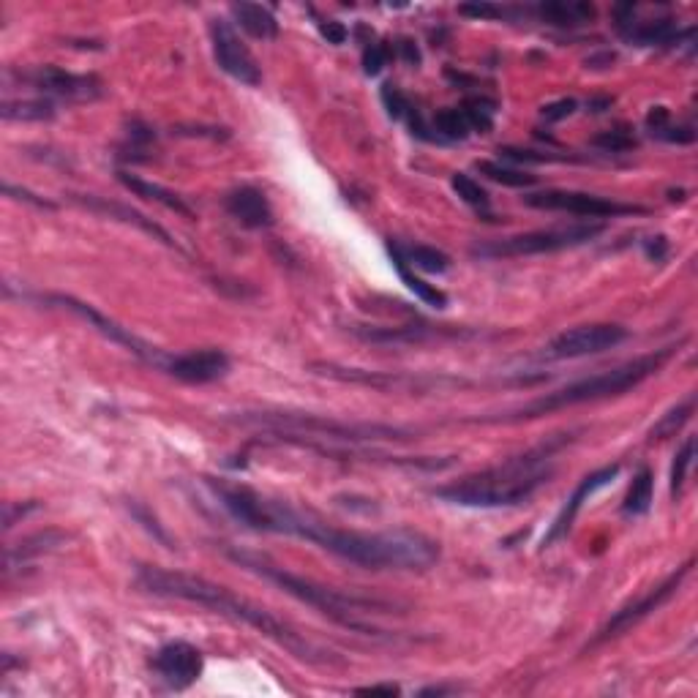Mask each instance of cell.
<instances>
[{
	"mask_svg": "<svg viewBox=\"0 0 698 698\" xmlns=\"http://www.w3.org/2000/svg\"><path fill=\"white\" fill-rule=\"evenodd\" d=\"M693 570V562H688V565H682V568L677 570V573H671L669 579L663 581L660 587H655L652 592H647L644 598L636 600V603H630V606H625V609H619L614 617L600 628V633L595 636V641H592V647H598V644H603V641H611L617 639V636H622L625 630H630L633 625H639L641 619H647L649 614H655V611L660 609V606H666L674 595L679 592V587H682V581L688 579V573Z\"/></svg>",
	"mask_w": 698,
	"mask_h": 698,
	"instance_id": "obj_12",
	"label": "cell"
},
{
	"mask_svg": "<svg viewBox=\"0 0 698 698\" xmlns=\"http://www.w3.org/2000/svg\"><path fill=\"white\" fill-rule=\"evenodd\" d=\"M459 14L472 17V20H499L508 14V9H502L497 3H461Z\"/></svg>",
	"mask_w": 698,
	"mask_h": 698,
	"instance_id": "obj_38",
	"label": "cell"
},
{
	"mask_svg": "<svg viewBox=\"0 0 698 698\" xmlns=\"http://www.w3.org/2000/svg\"><path fill=\"white\" fill-rule=\"evenodd\" d=\"M164 369L170 377L186 385H208V382L227 377L230 355L224 349H200V352H186L180 358H172Z\"/></svg>",
	"mask_w": 698,
	"mask_h": 698,
	"instance_id": "obj_17",
	"label": "cell"
},
{
	"mask_svg": "<svg viewBox=\"0 0 698 698\" xmlns=\"http://www.w3.org/2000/svg\"><path fill=\"white\" fill-rule=\"evenodd\" d=\"M679 349V344H669V347H660L655 352H647V355H639V358L622 363L617 369L603 371V374H592L587 379H579V382H570L565 388L554 390V393H546L540 399L529 401L516 412H510L508 423H516V420H532L543 418V415H551V412H559V409L576 407V404H589V401H603L614 399V396H625L628 390L639 388L641 382H647L649 377H655Z\"/></svg>",
	"mask_w": 698,
	"mask_h": 698,
	"instance_id": "obj_5",
	"label": "cell"
},
{
	"mask_svg": "<svg viewBox=\"0 0 698 698\" xmlns=\"http://www.w3.org/2000/svg\"><path fill=\"white\" fill-rule=\"evenodd\" d=\"M232 14H235L240 30H246L251 39L270 41L279 36V20L273 17V11L260 3H235Z\"/></svg>",
	"mask_w": 698,
	"mask_h": 698,
	"instance_id": "obj_23",
	"label": "cell"
},
{
	"mask_svg": "<svg viewBox=\"0 0 698 698\" xmlns=\"http://www.w3.org/2000/svg\"><path fill=\"white\" fill-rule=\"evenodd\" d=\"M576 99H559V101H551V104H546L543 110H540V115H543V120L546 123H559V120L570 118L573 112H576Z\"/></svg>",
	"mask_w": 698,
	"mask_h": 698,
	"instance_id": "obj_39",
	"label": "cell"
},
{
	"mask_svg": "<svg viewBox=\"0 0 698 698\" xmlns=\"http://www.w3.org/2000/svg\"><path fill=\"white\" fill-rule=\"evenodd\" d=\"M388 60L390 50L385 44H369V47L363 50V71H366L369 77H377L379 71L388 66Z\"/></svg>",
	"mask_w": 698,
	"mask_h": 698,
	"instance_id": "obj_37",
	"label": "cell"
},
{
	"mask_svg": "<svg viewBox=\"0 0 698 698\" xmlns=\"http://www.w3.org/2000/svg\"><path fill=\"white\" fill-rule=\"evenodd\" d=\"M3 77H17L22 85L41 93V99L66 101V104H88L104 96V82L96 74H74L58 66H33V69H6Z\"/></svg>",
	"mask_w": 698,
	"mask_h": 698,
	"instance_id": "obj_8",
	"label": "cell"
},
{
	"mask_svg": "<svg viewBox=\"0 0 698 698\" xmlns=\"http://www.w3.org/2000/svg\"><path fill=\"white\" fill-rule=\"evenodd\" d=\"M69 538L66 532H58V529H47V532H36V535H30V538H25L22 543H17V546H9L6 549V562H3V573L9 576L11 570L20 568V565H25V562H30V559L41 557V554H50V551H55L63 543V540Z\"/></svg>",
	"mask_w": 698,
	"mask_h": 698,
	"instance_id": "obj_21",
	"label": "cell"
},
{
	"mask_svg": "<svg viewBox=\"0 0 698 698\" xmlns=\"http://www.w3.org/2000/svg\"><path fill=\"white\" fill-rule=\"evenodd\" d=\"M210 41H213V55H216V63L224 74H230L232 80L243 82L249 88H257L262 82V71L257 58L251 55V50L240 41V36L235 33L227 20H213L210 22Z\"/></svg>",
	"mask_w": 698,
	"mask_h": 698,
	"instance_id": "obj_13",
	"label": "cell"
},
{
	"mask_svg": "<svg viewBox=\"0 0 698 698\" xmlns=\"http://www.w3.org/2000/svg\"><path fill=\"white\" fill-rule=\"evenodd\" d=\"M118 180L123 189H129L131 194H137V197H142V200H150V202H159L161 208L172 210V213H178V216H183V219H194V208H191L189 202L183 200L180 194H175V191L164 189V186H159V183H150V180L140 178V175H131V172H118Z\"/></svg>",
	"mask_w": 698,
	"mask_h": 698,
	"instance_id": "obj_20",
	"label": "cell"
},
{
	"mask_svg": "<svg viewBox=\"0 0 698 698\" xmlns=\"http://www.w3.org/2000/svg\"><path fill=\"white\" fill-rule=\"evenodd\" d=\"M137 587L145 589L148 595L167 600H186L202 609H210L213 614L230 617L232 622H243L257 633H262L265 639L276 641L279 647H284L290 655L309 663H325L330 660V652H325L317 644H311L306 636H300L298 630L292 628L290 622L279 619L273 611L262 609L251 600L240 598L227 587H219L213 581L202 579V576H191V573H180V570H164V568H140L137 570Z\"/></svg>",
	"mask_w": 698,
	"mask_h": 698,
	"instance_id": "obj_2",
	"label": "cell"
},
{
	"mask_svg": "<svg viewBox=\"0 0 698 698\" xmlns=\"http://www.w3.org/2000/svg\"><path fill=\"white\" fill-rule=\"evenodd\" d=\"M647 126L652 134L660 129H666V126H669V110H666V107H652V112L647 115Z\"/></svg>",
	"mask_w": 698,
	"mask_h": 698,
	"instance_id": "obj_44",
	"label": "cell"
},
{
	"mask_svg": "<svg viewBox=\"0 0 698 698\" xmlns=\"http://www.w3.org/2000/svg\"><path fill=\"white\" fill-rule=\"evenodd\" d=\"M524 202L529 208L559 210V213H573V216H584V219H619V216H644L647 213V208H641V205L606 200V197L587 194V191L549 189L527 194Z\"/></svg>",
	"mask_w": 698,
	"mask_h": 698,
	"instance_id": "obj_9",
	"label": "cell"
},
{
	"mask_svg": "<svg viewBox=\"0 0 698 698\" xmlns=\"http://www.w3.org/2000/svg\"><path fill=\"white\" fill-rule=\"evenodd\" d=\"M652 497H655V478L647 467H641L636 472V478L630 483L628 497H625V516H644L652 508Z\"/></svg>",
	"mask_w": 698,
	"mask_h": 698,
	"instance_id": "obj_25",
	"label": "cell"
},
{
	"mask_svg": "<svg viewBox=\"0 0 698 698\" xmlns=\"http://www.w3.org/2000/svg\"><path fill=\"white\" fill-rule=\"evenodd\" d=\"M540 20L554 28H579L587 25L595 17V6L589 3H565V0H551V3H540L535 9Z\"/></svg>",
	"mask_w": 698,
	"mask_h": 698,
	"instance_id": "obj_24",
	"label": "cell"
},
{
	"mask_svg": "<svg viewBox=\"0 0 698 698\" xmlns=\"http://www.w3.org/2000/svg\"><path fill=\"white\" fill-rule=\"evenodd\" d=\"M614 25H617L619 36L633 44V47H669L677 44L679 30L674 20H636V6L633 3H622L614 9Z\"/></svg>",
	"mask_w": 698,
	"mask_h": 698,
	"instance_id": "obj_15",
	"label": "cell"
},
{
	"mask_svg": "<svg viewBox=\"0 0 698 698\" xmlns=\"http://www.w3.org/2000/svg\"><path fill=\"white\" fill-rule=\"evenodd\" d=\"M129 513H131V516H134V519L140 521L142 527L148 529L150 535H153V538L159 540V543H164L167 549H175V543H172L170 532H167V529L161 527L159 519H156V516H150V510L145 508V505H140V502H129Z\"/></svg>",
	"mask_w": 698,
	"mask_h": 698,
	"instance_id": "obj_35",
	"label": "cell"
},
{
	"mask_svg": "<svg viewBox=\"0 0 698 698\" xmlns=\"http://www.w3.org/2000/svg\"><path fill=\"white\" fill-rule=\"evenodd\" d=\"M565 445H568V437L549 439L521 456L502 461L497 467L442 486L437 489V497L450 505H461V508H508V505L527 502L543 483H549V461Z\"/></svg>",
	"mask_w": 698,
	"mask_h": 698,
	"instance_id": "obj_3",
	"label": "cell"
},
{
	"mask_svg": "<svg viewBox=\"0 0 698 698\" xmlns=\"http://www.w3.org/2000/svg\"><path fill=\"white\" fill-rule=\"evenodd\" d=\"M478 172L486 175L494 183H502V186H510V189H527V186H535L538 178L529 175L524 170H516V167H502L499 161H478Z\"/></svg>",
	"mask_w": 698,
	"mask_h": 698,
	"instance_id": "obj_29",
	"label": "cell"
},
{
	"mask_svg": "<svg viewBox=\"0 0 698 698\" xmlns=\"http://www.w3.org/2000/svg\"><path fill=\"white\" fill-rule=\"evenodd\" d=\"M592 148L603 150V153H628V150L636 148V137L630 134V129H609L598 134L592 140Z\"/></svg>",
	"mask_w": 698,
	"mask_h": 698,
	"instance_id": "obj_34",
	"label": "cell"
},
{
	"mask_svg": "<svg viewBox=\"0 0 698 698\" xmlns=\"http://www.w3.org/2000/svg\"><path fill=\"white\" fill-rule=\"evenodd\" d=\"M39 505L36 502H25V505H14V502H6V508H3V527L11 529L14 524H17V519H25L30 510H36Z\"/></svg>",
	"mask_w": 698,
	"mask_h": 698,
	"instance_id": "obj_42",
	"label": "cell"
},
{
	"mask_svg": "<svg viewBox=\"0 0 698 698\" xmlns=\"http://www.w3.org/2000/svg\"><path fill=\"white\" fill-rule=\"evenodd\" d=\"M379 96H382V104H385L390 118H407L409 110H412V107H409V99L396 85H382V93H379Z\"/></svg>",
	"mask_w": 698,
	"mask_h": 698,
	"instance_id": "obj_36",
	"label": "cell"
},
{
	"mask_svg": "<svg viewBox=\"0 0 698 698\" xmlns=\"http://www.w3.org/2000/svg\"><path fill=\"white\" fill-rule=\"evenodd\" d=\"M431 129H434V134H437V140H467L469 137V123L467 118H464V112L461 110H453V107H448V110H439L437 115H434V120H431Z\"/></svg>",
	"mask_w": 698,
	"mask_h": 698,
	"instance_id": "obj_30",
	"label": "cell"
},
{
	"mask_svg": "<svg viewBox=\"0 0 698 698\" xmlns=\"http://www.w3.org/2000/svg\"><path fill=\"white\" fill-rule=\"evenodd\" d=\"M3 191H6V197H11V200H20V202H30V205H36V208H47V210H55L58 205L52 200H44V197H36L33 191L28 189H20V186H11V183H6L3 186Z\"/></svg>",
	"mask_w": 698,
	"mask_h": 698,
	"instance_id": "obj_40",
	"label": "cell"
},
{
	"mask_svg": "<svg viewBox=\"0 0 698 698\" xmlns=\"http://www.w3.org/2000/svg\"><path fill=\"white\" fill-rule=\"evenodd\" d=\"M461 112H464V118H467L469 129L472 131L489 134V131L494 129V112H497V104H494L491 99H483V96H478V99H467L464 101V107H461Z\"/></svg>",
	"mask_w": 698,
	"mask_h": 698,
	"instance_id": "obj_31",
	"label": "cell"
},
{
	"mask_svg": "<svg viewBox=\"0 0 698 698\" xmlns=\"http://www.w3.org/2000/svg\"><path fill=\"white\" fill-rule=\"evenodd\" d=\"M401 254L409 262V268H418L423 273H448L450 270V257L434 246H409V249H401Z\"/></svg>",
	"mask_w": 698,
	"mask_h": 698,
	"instance_id": "obj_28",
	"label": "cell"
},
{
	"mask_svg": "<svg viewBox=\"0 0 698 698\" xmlns=\"http://www.w3.org/2000/svg\"><path fill=\"white\" fill-rule=\"evenodd\" d=\"M41 303H47V306H58V309H66L71 311V314H77L80 320H85L90 325V328H96L104 336V339H110L112 344H120L123 349H129L131 355H137L140 360H145V363H153V366H161V355L156 352V349H150L148 344L142 339H137L134 333H129V330L123 328V325H118L115 320H110L107 314H101L96 306H90V303H85V300H77L74 295H60V292H52V295H39Z\"/></svg>",
	"mask_w": 698,
	"mask_h": 698,
	"instance_id": "obj_10",
	"label": "cell"
},
{
	"mask_svg": "<svg viewBox=\"0 0 698 698\" xmlns=\"http://www.w3.org/2000/svg\"><path fill=\"white\" fill-rule=\"evenodd\" d=\"M355 693H358V696H379V693H382V696H399L401 690L396 688V685H369V688H358Z\"/></svg>",
	"mask_w": 698,
	"mask_h": 698,
	"instance_id": "obj_47",
	"label": "cell"
},
{
	"mask_svg": "<svg viewBox=\"0 0 698 698\" xmlns=\"http://www.w3.org/2000/svg\"><path fill=\"white\" fill-rule=\"evenodd\" d=\"M693 459H696V439L688 437L685 445L679 448V453L674 456V464H671V497L679 499L682 489H685V480H688V469L693 467Z\"/></svg>",
	"mask_w": 698,
	"mask_h": 698,
	"instance_id": "obj_32",
	"label": "cell"
},
{
	"mask_svg": "<svg viewBox=\"0 0 698 698\" xmlns=\"http://www.w3.org/2000/svg\"><path fill=\"white\" fill-rule=\"evenodd\" d=\"M693 409H696V393H690L688 399L685 401H679L677 407H671L663 418L652 426V431H649V439L655 442V439H669V437H674L685 423L690 420V415H693Z\"/></svg>",
	"mask_w": 698,
	"mask_h": 698,
	"instance_id": "obj_27",
	"label": "cell"
},
{
	"mask_svg": "<svg viewBox=\"0 0 698 698\" xmlns=\"http://www.w3.org/2000/svg\"><path fill=\"white\" fill-rule=\"evenodd\" d=\"M399 55L407 60L409 66H418L420 63V50L415 47V41H409V39L399 41Z\"/></svg>",
	"mask_w": 698,
	"mask_h": 698,
	"instance_id": "obj_46",
	"label": "cell"
},
{
	"mask_svg": "<svg viewBox=\"0 0 698 698\" xmlns=\"http://www.w3.org/2000/svg\"><path fill=\"white\" fill-rule=\"evenodd\" d=\"M224 554L235 565L249 570L254 576H260V579L270 581V584H276V587L284 589L295 600H300V603H306L311 609H317L320 614L333 619L341 628L355 630V633H363V636H382V630L366 617H371V614H393V609H396L388 600L352 595V592H341L336 587H325L320 581L298 576V573L284 570L276 562H270L268 557H262L257 551L240 549V546H224Z\"/></svg>",
	"mask_w": 698,
	"mask_h": 698,
	"instance_id": "obj_4",
	"label": "cell"
},
{
	"mask_svg": "<svg viewBox=\"0 0 698 698\" xmlns=\"http://www.w3.org/2000/svg\"><path fill=\"white\" fill-rule=\"evenodd\" d=\"M450 186H453V191H456V194H459L461 200L467 202V205H472V208L486 210L491 205L489 191L483 189L478 180L469 178L467 172H456V175L450 178Z\"/></svg>",
	"mask_w": 698,
	"mask_h": 698,
	"instance_id": "obj_33",
	"label": "cell"
},
{
	"mask_svg": "<svg viewBox=\"0 0 698 698\" xmlns=\"http://www.w3.org/2000/svg\"><path fill=\"white\" fill-rule=\"evenodd\" d=\"M210 491L232 519L254 532L292 535L309 540L314 546L347 559L366 570H429L439 559V546L415 529H390V532H360L341 529L322 521L314 513L290 508L287 502L257 494L246 486L219 483L208 478Z\"/></svg>",
	"mask_w": 698,
	"mask_h": 698,
	"instance_id": "obj_1",
	"label": "cell"
},
{
	"mask_svg": "<svg viewBox=\"0 0 698 698\" xmlns=\"http://www.w3.org/2000/svg\"><path fill=\"white\" fill-rule=\"evenodd\" d=\"M388 254H390V262H393V268H396V273H399V279L407 284V290L415 292L426 306H434V309H445V306H448V295H445V292L437 290L434 284H429V281H423L420 276L412 273L409 262L404 260V254H401L399 243H388Z\"/></svg>",
	"mask_w": 698,
	"mask_h": 698,
	"instance_id": "obj_22",
	"label": "cell"
},
{
	"mask_svg": "<svg viewBox=\"0 0 698 698\" xmlns=\"http://www.w3.org/2000/svg\"><path fill=\"white\" fill-rule=\"evenodd\" d=\"M619 475V464H609V467L598 469V472H592V475H587V478L581 480L579 486H576V491L570 494L568 502H565V508L559 510V516L554 519V524H551L549 535L543 538V549H551L557 540L568 538V532L573 529V521L579 519L581 508H584V502H587L595 491H600L603 486H609L611 480Z\"/></svg>",
	"mask_w": 698,
	"mask_h": 698,
	"instance_id": "obj_16",
	"label": "cell"
},
{
	"mask_svg": "<svg viewBox=\"0 0 698 698\" xmlns=\"http://www.w3.org/2000/svg\"><path fill=\"white\" fill-rule=\"evenodd\" d=\"M320 30H322V36L328 39V44H344L347 41V28L341 25V22H336V20H328V22H322L320 25Z\"/></svg>",
	"mask_w": 698,
	"mask_h": 698,
	"instance_id": "obj_43",
	"label": "cell"
},
{
	"mask_svg": "<svg viewBox=\"0 0 698 698\" xmlns=\"http://www.w3.org/2000/svg\"><path fill=\"white\" fill-rule=\"evenodd\" d=\"M243 426H260V429L276 431V434H309V437L328 439V442H379V439H404L415 437L412 429L388 426V423H347V420L325 418V415H309V412H243L238 418H230Z\"/></svg>",
	"mask_w": 698,
	"mask_h": 698,
	"instance_id": "obj_6",
	"label": "cell"
},
{
	"mask_svg": "<svg viewBox=\"0 0 698 698\" xmlns=\"http://www.w3.org/2000/svg\"><path fill=\"white\" fill-rule=\"evenodd\" d=\"M3 120H52L55 118V101L50 99H17L3 101L0 107Z\"/></svg>",
	"mask_w": 698,
	"mask_h": 698,
	"instance_id": "obj_26",
	"label": "cell"
},
{
	"mask_svg": "<svg viewBox=\"0 0 698 698\" xmlns=\"http://www.w3.org/2000/svg\"><path fill=\"white\" fill-rule=\"evenodd\" d=\"M628 328L611 325V322H595V325H579L565 333H559L557 339H551L546 347V358L570 360V358H587V355H600L606 349L619 347L622 341H628Z\"/></svg>",
	"mask_w": 698,
	"mask_h": 698,
	"instance_id": "obj_11",
	"label": "cell"
},
{
	"mask_svg": "<svg viewBox=\"0 0 698 698\" xmlns=\"http://www.w3.org/2000/svg\"><path fill=\"white\" fill-rule=\"evenodd\" d=\"M71 200L77 202V205H82V208H88L90 213H101V216H110V219L115 221L131 224V227H137V230H142L145 235H150V238H156L159 243H164V246H170V249H180L178 243L172 240L170 232L164 230L161 224L148 219V216L140 213V210L129 208V205L110 202V200H104V197H93V194H71Z\"/></svg>",
	"mask_w": 698,
	"mask_h": 698,
	"instance_id": "obj_18",
	"label": "cell"
},
{
	"mask_svg": "<svg viewBox=\"0 0 698 698\" xmlns=\"http://www.w3.org/2000/svg\"><path fill=\"white\" fill-rule=\"evenodd\" d=\"M644 249H647V254L652 257V260L660 262L663 257H666V251H669V243H666L663 235H658V238H649L647 243H644Z\"/></svg>",
	"mask_w": 698,
	"mask_h": 698,
	"instance_id": "obj_45",
	"label": "cell"
},
{
	"mask_svg": "<svg viewBox=\"0 0 698 698\" xmlns=\"http://www.w3.org/2000/svg\"><path fill=\"white\" fill-rule=\"evenodd\" d=\"M153 666L161 674V679L175 690L191 688L197 679L202 677V669H205V658L197 647H191L186 641H172V644H164V647L156 652L153 658Z\"/></svg>",
	"mask_w": 698,
	"mask_h": 698,
	"instance_id": "obj_14",
	"label": "cell"
},
{
	"mask_svg": "<svg viewBox=\"0 0 698 698\" xmlns=\"http://www.w3.org/2000/svg\"><path fill=\"white\" fill-rule=\"evenodd\" d=\"M227 213L249 230H265L273 224V208L268 197L254 186H240L227 194Z\"/></svg>",
	"mask_w": 698,
	"mask_h": 698,
	"instance_id": "obj_19",
	"label": "cell"
},
{
	"mask_svg": "<svg viewBox=\"0 0 698 698\" xmlns=\"http://www.w3.org/2000/svg\"><path fill=\"white\" fill-rule=\"evenodd\" d=\"M606 232V224H573V227H557V230H535L524 235L478 243L472 249V257L478 260H513V257H532V254H554V251L576 249L584 243H592Z\"/></svg>",
	"mask_w": 698,
	"mask_h": 698,
	"instance_id": "obj_7",
	"label": "cell"
},
{
	"mask_svg": "<svg viewBox=\"0 0 698 698\" xmlns=\"http://www.w3.org/2000/svg\"><path fill=\"white\" fill-rule=\"evenodd\" d=\"M655 137L674 142V145H690V142L696 140V131L690 129V126H666V129L655 131Z\"/></svg>",
	"mask_w": 698,
	"mask_h": 698,
	"instance_id": "obj_41",
	"label": "cell"
}]
</instances>
